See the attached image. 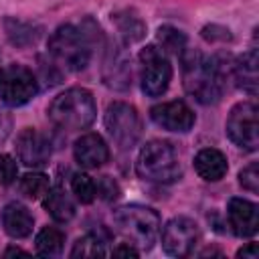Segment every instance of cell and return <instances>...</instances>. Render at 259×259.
Masks as SVG:
<instances>
[{"instance_id":"9a60e30c","label":"cell","mask_w":259,"mask_h":259,"mask_svg":"<svg viewBox=\"0 0 259 259\" xmlns=\"http://www.w3.org/2000/svg\"><path fill=\"white\" fill-rule=\"evenodd\" d=\"M75 162L81 168H99L109 158V148L99 134H83L73 146Z\"/></svg>"},{"instance_id":"7a4b0ae2","label":"cell","mask_w":259,"mask_h":259,"mask_svg":"<svg viewBox=\"0 0 259 259\" xmlns=\"http://www.w3.org/2000/svg\"><path fill=\"white\" fill-rule=\"evenodd\" d=\"M99 32V26L91 18H87L79 26L61 24L49 36V55L67 71H81L89 65L91 51Z\"/></svg>"},{"instance_id":"30bf717a","label":"cell","mask_w":259,"mask_h":259,"mask_svg":"<svg viewBox=\"0 0 259 259\" xmlns=\"http://www.w3.org/2000/svg\"><path fill=\"white\" fill-rule=\"evenodd\" d=\"M198 241V227L188 217H174L162 229V247L172 257H186Z\"/></svg>"},{"instance_id":"d4e9b609","label":"cell","mask_w":259,"mask_h":259,"mask_svg":"<svg viewBox=\"0 0 259 259\" xmlns=\"http://www.w3.org/2000/svg\"><path fill=\"white\" fill-rule=\"evenodd\" d=\"M186 34L174 26H160L158 28V42H160V49L166 53H176L180 55L184 49H186Z\"/></svg>"},{"instance_id":"5bb4252c","label":"cell","mask_w":259,"mask_h":259,"mask_svg":"<svg viewBox=\"0 0 259 259\" xmlns=\"http://www.w3.org/2000/svg\"><path fill=\"white\" fill-rule=\"evenodd\" d=\"M227 217L237 237H253L259 231V206L247 198H231Z\"/></svg>"},{"instance_id":"d6a6232c","label":"cell","mask_w":259,"mask_h":259,"mask_svg":"<svg viewBox=\"0 0 259 259\" xmlns=\"http://www.w3.org/2000/svg\"><path fill=\"white\" fill-rule=\"evenodd\" d=\"M10 127H12V119H10V115H6L4 111H0V144L8 138Z\"/></svg>"},{"instance_id":"4fadbf2b","label":"cell","mask_w":259,"mask_h":259,"mask_svg":"<svg viewBox=\"0 0 259 259\" xmlns=\"http://www.w3.org/2000/svg\"><path fill=\"white\" fill-rule=\"evenodd\" d=\"M101 75H103V83L109 89H115V91L130 89V85H132L130 57L125 55L123 47H119L117 42L107 47L105 59H103V67H101Z\"/></svg>"},{"instance_id":"ac0fdd59","label":"cell","mask_w":259,"mask_h":259,"mask_svg":"<svg viewBox=\"0 0 259 259\" xmlns=\"http://www.w3.org/2000/svg\"><path fill=\"white\" fill-rule=\"evenodd\" d=\"M231 75L243 91L255 95L257 93V49H251L245 55L233 59Z\"/></svg>"},{"instance_id":"6da1fadb","label":"cell","mask_w":259,"mask_h":259,"mask_svg":"<svg viewBox=\"0 0 259 259\" xmlns=\"http://www.w3.org/2000/svg\"><path fill=\"white\" fill-rule=\"evenodd\" d=\"M182 61V85L188 95L198 103L210 105L223 97L227 75L231 73V61L225 57H206L200 51L184 49Z\"/></svg>"},{"instance_id":"8992f818","label":"cell","mask_w":259,"mask_h":259,"mask_svg":"<svg viewBox=\"0 0 259 259\" xmlns=\"http://www.w3.org/2000/svg\"><path fill=\"white\" fill-rule=\"evenodd\" d=\"M103 121H105L107 134L121 150H130L138 144V140L142 136V119L134 105H130L125 101L109 103Z\"/></svg>"},{"instance_id":"44dd1931","label":"cell","mask_w":259,"mask_h":259,"mask_svg":"<svg viewBox=\"0 0 259 259\" xmlns=\"http://www.w3.org/2000/svg\"><path fill=\"white\" fill-rule=\"evenodd\" d=\"M107 241H109V235L103 229L91 231L85 237L75 241V245L71 249V257H103L107 253L105 251Z\"/></svg>"},{"instance_id":"277c9868","label":"cell","mask_w":259,"mask_h":259,"mask_svg":"<svg viewBox=\"0 0 259 259\" xmlns=\"http://www.w3.org/2000/svg\"><path fill=\"white\" fill-rule=\"evenodd\" d=\"M113 225L119 235L136 249H152L160 235V217L154 208L142 204H127L113 212Z\"/></svg>"},{"instance_id":"d6986e66","label":"cell","mask_w":259,"mask_h":259,"mask_svg":"<svg viewBox=\"0 0 259 259\" xmlns=\"http://www.w3.org/2000/svg\"><path fill=\"white\" fill-rule=\"evenodd\" d=\"M2 26H4V32L8 36V40L16 47H28V45H34L42 32V28L34 22H28V20H20V18H14V16H6L2 20Z\"/></svg>"},{"instance_id":"5b68a950","label":"cell","mask_w":259,"mask_h":259,"mask_svg":"<svg viewBox=\"0 0 259 259\" xmlns=\"http://www.w3.org/2000/svg\"><path fill=\"white\" fill-rule=\"evenodd\" d=\"M136 172L142 180L156 184H170L180 178L182 168L174 148L168 142L152 140L140 150L136 160Z\"/></svg>"},{"instance_id":"4316f807","label":"cell","mask_w":259,"mask_h":259,"mask_svg":"<svg viewBox=\"0 0 259 259\" xmlns=\"http://www.w3.org/2000/svg\"><path fill=\"white\" fill-rule=\"evenodd\" d=\"M239 184L249 190V192H257L259 190V164L257 162H251L249 166H245L241 172H239Z\"/></svg>"},{"instance_id":"8fae6325","label":"cell","mask_w":259,"mask_h":259,"mask_svg":"<svg viewBox=\"0 0 259 259\" xmlns=\"http://www.w3.org/2000/svg\"><path fill=\"white\" fill-rule=\"evenodd\" d=\"M150 117L156 125H160L162 130L168 132H178V134H186L192 130L196 117L194 111L184 103V101H166V103H158L150 109Z\"/></svg>"},{"instance_id":"836d02e7","label":"cell","mask_w":259,"mask_h":259,"mask_svg":"<svg viewBox=\"0 0 259 259\" xmlns=\"http://www.w3.org/2000/svg\"><path fill=\"white\" fill-rule=\"evenodd\" d=\"M4 255H6V257H10V255H28V251H22V249H18V247H8V249L4 251Z\"/></svg>"},{"instance_id":"f1b7e54d","label":"cell","mask_w":259,"mask_h":259,"mask_svg":"<svg viewBox=\"0 0 259 259\" xmlns=\"http://www.w3.org/2000/svg\"><path fill=\"white\" fill-rule=\"evenodd\" d=\"M95 184H97V196H101L103 200L111 202V200H115V198L119 196V186H117V182H115L113 178L101 176Z\"/></svg>"},{"instance_id":"3957f363","label":"cell","mask_w":259,"mask_h":259,"mask_svg":"<svg viewBox=\"0 0 259 259\" xmlns=\"http://www.w3.org/2000/svg\"><path fill=\"white\" fill-rule=\"evenodd\" d=\"M47 113L57 127L67 132H77L93 123L97 107H95L93 93L89 89L71 87L51 101Z\"/></svg>"},{"instance_id":"4dcf8cb0","label":"cell","mask_w":259,"mask_h":259,"mask_svg":"<svg viewBox=\"0 0 259 259\" xmlns=\"http://www.w3.org/2000/svg\"><path fill=\"white\" fill-rule=\"evenodd\" d=\"M111 255H115V257H138V249L130 243H121L111 251Z\"/></svg>"},{"instance_id":"603a6c76","label":"cell","mask_w":259,"mask_h":259,"mask_svg":"<svg viewBox=\"0 0 259 259\" xmlns=\"http://www.w3.org/2000/svg\"><path fill=\"white\" fill-rule=\"evenodd\" d=\"M36 253L45 255V257H55L63 251V243H65V235L61 229L55 227H45L40 229V233L36 235Z\"/></svg>"},{"instance_id":"ba28073f","label":"cell","mask_w":259,"mask_h":259,"mask_svg":"<svg viewBox=\"0 0 259 259\" xmlns=\"http://www.w3.org/2000/svg\"><path fill=\"white\" fill-rule=\"evenodd\" d=\"M140 63H142V91L148 97H160L162 93H166L172 81V65L166 53L156 45H148L140 53Z\"/></svg>"},{"instance_id":"484cf974","label":"cell","mask_w":259,"mask_h":259,"mask_svg":"<svg viewBox=\"0 0 259 259\" xmlns=\"http://www.w3.org/2000/svg\"><path fill=\"white\" fill-rule=\"evenodd\" d=\"M71 190L77 196V200L83 202V204H89V202H93L97 198V184L85 172L73 174V178H71Z\"/></svg>"},{"instance_id":"e0dca14e","label":"cell","mask_w":259,"mask_h":259,"mask_svg":"<svg viewBox=\"0 0 259 259\" xmlns=\"http://www.w3.org/2000/svg\"><path fill=\"white\" fill-rule=\"evenodd\" d=\"M2 227L12 239H24L32 233L34 219L26 206L18 202H10L2 210Z\"/></svg>"},{"instance_id":"9c48e42d","label":"cell","mask_w":259,"mask_h":259,"mask_svg":"<svg viewBox=\"0 0 259 259\" xmlns=\"http://www.w3.org/2000/svg\"><path fill=\"white\" fill-rule=\"evenodd\" d=\"M229 140L247 150L255 152L259 146V132H257V105L253 101H241L233 105L225 123Z\"/></svg>"},{"instance_id":"7402d4cb","label":"cell","mask_w":259,"mask_h":259,"mask_svg":"<svg viewBox=\"0 0 259 259\" xmlns=\"http://www.w3.org/2000/svg\"><path fill=\"white\" fill-rule=\"evenodd\" d=\"M113 22H115V26H117V30H119V34L123 36L125 42H138L146 34L144 20L138 14L130 12V10H123V12L113 14Z\"/></svg>"},{"instance_id":"83f0119b","label":"cell","mask_w":259,"mask_h":259,"mask_svg":"<svg viewBox=\"0 0 259 259\" xmlns=\"http://www.w3.org/2000/svg\"><path fill=\"white\" fill-rule=\"evenodd\" d=\"M16 176H18V166L14 158L8 154H0V184L8 186L16 180Z\"/></svg>"},{"instance_id":"cb8c5ba5","label":"cell","mask_w":259,"mask_h":259,"mask_svg":"<svg viewBox=\"0 0 259 259\" xmlns=\"http://www.w3.org/2000/svg\"><path fill=\"white\" fill-rule=\"evenodd\" d=\"M20 192L28 198H40L49 192L51 184H49V176L42 174V172H28L20 178V184H18Z\"/></svg>"},{"instance_id":"f546056e","label":"cell","mask_w":259,"mask_h":259,"mask_svg":"<svg viewBox=\"0 0 259 259\" xmlns=\"http://www.w3.org/2000/svg\"><path fill=\"white\" fill-rule=\"evenodd\" d=\"M202 36L206 38V40H217V38H221V40H231V32L227 30V28H223V26H217V24H210V26H204L202 28Z\"/></svg>"},{"instance_id":"ffe728a7","label":"cell","mask_w":259,"mask_h":259,"mask_svg":"<svg viewBox=\"0 0 259 259\" xmlns=\"http://www.w3.org/2000/svg\"><path fill=\"white\" fill-rule=\"evenodd\" d=\"M42 204L57 223H67L75 217V202L63 188H49Z\"/></svg>"},{"instance_id":"52a82bcc","label":"cell","mask_w":259,"mask_h":259,"mask_svg":"<svg viewBox=\"0 0 259 259\" xmlns=\"http://www.w3.org/2000/svg\"><path fill=\"white\" fill-rule=\"evenodd\" d=\"M38 91V81L34 73L18 63L0 67V101L18 107L28 103Z\"/></svg>"},{"instance_id":"7c38bea8","label":"cell","mask_w":259,"mask_h":259,"mask_svg":"<svg viewBox=\"0 0 259 259\" xmlns=\"http://www.w3.org/2000/svg\"><path fill=\"white\" fill-rule=\"evenodd\" d=\"M18 160L28 168H42L51 160V142L34 127H24L16 138Z\"/></svg>"},{"instance_id":"1f68e13d","label":"cell","mask_w":259,"mask_h":259,"mask_svg":"<svg viewBox=\"0 0 259 259\" xmlns=\"http://www.w3.org/2000/svg\"><path fill=\"white\" fill-rule=\"evenodd\" d=\"M257 255H259L257 243H247L243 249L237 251V257H243V259H257Z\"/></svg>"},{"instance_id":"2e32d148","label":"cell","mask_w":259,"mask_h":259,"mask_svg":"<svg viewBox=\"0 0 259 259\" xmlns=\"http://www.w3.org/2000/svg\"><path fill=\"white\" fill-rule=\"evenodd\" d=\"M194 170L196 174L206 180V182H219L227 170H229V164H227V158L221 150L217 148H202L196 156H194Z\"/></svg>"}]
</instances>
